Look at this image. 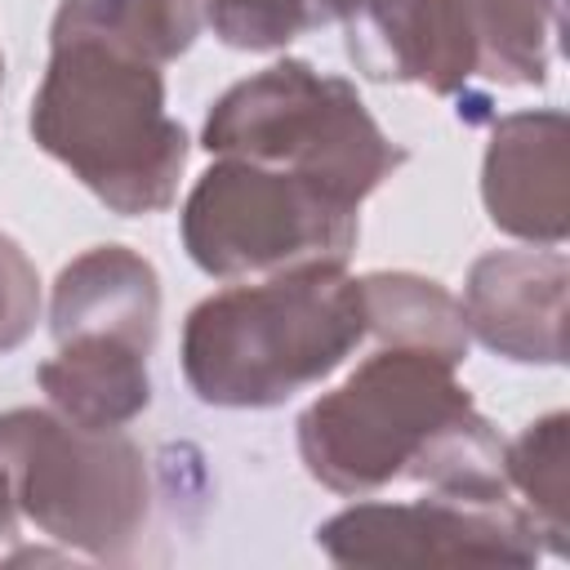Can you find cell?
Masks as SVG:
<instances>
[{"label": "cell", "mask_w": 570, "mask_h": 570, "mask_svg": "<svg viewBox=\"0 0 570 570\" xmlns=\"http://www.w3.org/2000/svg\"><path fill=\"white\" fill-rule=\"evenodd\" d=\"M49 334L53 343L102 334L134 343L151 356L160 334V276L129 245H94L76 254L49 294Z\"/></svg>", "instance_id": "obj_11"}, {"label": "cell", "mask_w": 570, "mask_h": 570, "mask_svg": "<svg viewBox=\"0 0 570 570\" xmlns=\"http://www.w3.org/2000/svg\"><path fill=\"white\" fill-rule=\"evenodd\" d=\"M361 294H365V321H370L365 338L436 352L454 365L468 361L472 334L463 321V303L445 285L419 272H370L361 276Z\"/></svg>", "instance_id": "obj_14"}, {"label": "cell", "mask_w": 570, "mask_h": 570, "mask_svg": "<svg viewBox=\"0 0 570 570\" xmlns=\"http://www.w3.org/2000/svg\"><path fill=\"white\" fill-rule=\"evenodd\" d=\"M365 334L361 276L312 263L200 298L183 321V379L205 405L272 410L325 383Z\"/></svg>", "instance_id": "obj_2"}, {"label": "cell", "mask_w": 570, "mask_h": 570, "mask_svg": "<svg viewBox=\"0 0 570 570\" xmlns=\"http://www.w3.org/2000/svg\"><path fill=\"white\" fill-rule=\"evenodd\" d=\"M566 285L570 263L557 245L490 249L468 267L463 321L494 356L517 365L566 361Z\"/></svg>", "instance_id": "obj_8"}, {"label": "cell", "mask_w": 570, "mask_h": 570, "mask_svg": "<svg viewBox=\"0 0 570 570\" xmlns=\"http://www.w3.org/2000/svg\"><path fill=\"white\" fill-rule=\"evenodd\" d=\"M454 370L436 352L379 343L298 414L307 476L343 499H370L401 476L445 494H512L503 436Z\"/></svg>", "instance_id": "obj_1"}, {"label": "cell", "mask_w": 570, "mask_h": 570, "mask_svg": "<svg viewBox=\"0 0 570 570\" xmlns=\"http://www.w3.org/2000/svg\"><path fill=\"white\" fill-rule=\"evenodd\" d=\"M481 67L476 76L494 85H543L557 36V0H463Z\"/></svg>", "instance_id": "obj_16"}, {"label": "cell", "mask_w": 570, "mask_h": 570, "mask_svg": "<svg viewBox=\"0 0 570 570\" xmlns=\"http://www.w3.org/2000/svg\"><path fill=\"white\" fill-rule=\"evenodd\" d=\"M0 463L18 512L89 561H129L151 517L147 454L120 428H80L58 410L0 414Z\"/></svg>", "instance_id": "obj_5"}, {"label": "cell", "mask_w": 570, "mask_h": 570, "mask_svg": "<svg viewBox=\"0 0 570 570\" xmlns=\"http://www.w3.org/2000/svg\"><path fill=\"white\" fill-rule=\"evenodd\" d=\"M31 138L111 214L138 218L178 200L187 129L165 111L156 62L94 40H49Z\"/></svg>", "instance_id": "obj_3"}, {"label": "cell", "mask_w": 570, "mask_h": 570, "mask_svg": "<svg viewBox=\"0 0 570 570\" xmlns=\"http://www.w3.org/2000/svg\"><path fill=\"white\" fill-rule=\"evenodd\" d=\"M205 27V0H58L49 40H94L142 62L183 58Z\"/></svg>", "instance_id": "obj_13"}, {"label": "cell", "mask_w": 570, "mask_h": 570, "mask_svg": "<svg viewBox=\"0 0 570 570\" xmlns=\"http://www.w3.org/2000/svg\"><path fill=\"white\" fill-rule=\"evenodd\" d=\"M187 258L218 281L276 276L312 263H347L361 236V205L236 156H218L187 191L183 214Z\"/></svg>", "instance_id": "obj_6"}, {"label": "cell", "mask_w": 570, "mask_h": 570, "mask_svg": "<svg viewBox=\"0 0 570 570\" xmlns=\"http://www.w3.org/2000/svg\"><path fill=\"white\" fill-rule=\"evenodd\" d=\"M13 512H18V503H13V490H9V472L0 463V539L13 530Z\"/></svg>", "instance_id": "obj_19"}, {"label": "cell", "mask_w": 570, "mask_h": 570, "mask_svg": "<svg viewBox=\"0 0 570 570\" xmlns=\"http://www.w3.org/2000/svg\"><path fill=\"white\" fill-rule=\"evenodd\" d=\"M0 76H4V58H0Z\"/></svg>", "instance_id": "obj_20"}, {"label": "cell", "mask_w": 570, "mask_h": 570, "mask_svg": "<svg viewBox=\"0 0 570 570\" xmlns=\"http://www.w3.org/2000/svg\"><path fill=\"white\" fill-rule=\"evenodd\" d=\"M36 383L49 396V410L80 428H125L151 405L147 352L102 334L58 343L36 370Z\"/></svg>", "instance_id": "obj_12"}, {"label": "cell", "mask_w": 570, "mask_h": 570, "mask_svg": "<svg viewBox=\"0 0 570 570\" xmlns=\"http://www.w3.org/2000/svg\"><path fill=\"white\" fill-rule=\"evenodd\" d=\"M570 414L552 410L503 441V472L552 557L570 552Z\"/></svg>", "instance_id": "obj_15"}, {"label": "cell", "mask_w": 570, "mask_h": 570, "mask_svg": "<svg viewBox=\"0 0 570 570\" xmlns=\"http://www.w3.org/2000/svg\"><path fill=\"white\" fill-rule=\"evenodd\" d=\"M343 49L365 80L463 94L481 67L463 0H387L343 22Z\"/></svg>", "instance_id": "obj_10"}, {"label": "cell", "mask_w": 570, "mask_h": 570, "mask_svg": "<svg viewBox=\"0 0 570 570\" xmlns=\"http://www.w3.org/2000/svg\"><path fill=\"white\" fill-rule=\"evenodd\" d=\"M387 0H205V22L227 49L272 53L325 22H352Z\"/></svg>", "instance_id": "obj_17"}, {"label": "cell", "mask_w": 570, "mask_h": 570, "mask_svg": "<svg viewBox=\"0 0 570 570\" xmlns=\"http://www.w3.org/2000/svg\"><path fill=\"white\" fill-rule=\"evenodd\" d=\"M334 566H534L543 539L512 494L428 490L410 503H352L316 525Z\"/></svg>", "instance_id": "obj_7"}, {"label": "cell", "mask_w": 570, "mask_h": 570, "mask_svg": "<svg viewBox=\"0 0 570 570\" xmlns=\"http://www.w3.org/2000/svg\"><path fill=\"white\" fill-rule=\"evenodd\" d=\"M200 147L298 174L347 205H365L405 165V147L379 129L356 85L303 58H281L218 94Z\"/></svg>", "instance_id": "obj_4"}, {"label": "cell", "mask_w": 570, "mask_h": 570, "mask_svg": "<svg viewBox=\"0 0 570 570\" xmlns=\"http://www.w3.org/2000/svg\"><path fill=\"white\" fill-rule=\"evenodd\" d=\"M40 321V276L27 249L0 232V356L22 347Z\"/></svg>", "instance_id": "obj_18"}, {"label": "cell", "mask_w": 570, "mask_h": 570, "mask_svg": "<svg viewBox=\"0 0 570 570\" xmlns=\"http://www.w3.org/2000/svg\"><path fill=\"white\" fill-rule=\"evenodd\" d=\"M570 125L557 107L512 111L490 125L481 156V205L490 223L525 245H561L570 232Z\"/></svg>", "instance_id": "obj_9"}]
</instances>
